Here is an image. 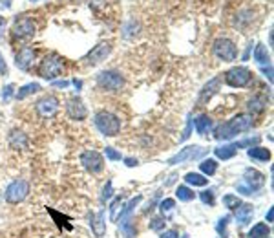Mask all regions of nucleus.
<instances>
[{
  "label": "nucleus",
  "mask_w": 274,
  "mask_h": 238,
  "mask_svg": "<svg viewBox=\"0 0 274 238\" xmlns=\"http://www.w3.org/2000/svg\"><path fill=\"white\" fill-rule=\"evenodd\" d=\"M252 126V116L249 114H239V116L232 117L229 121L221 123L214 130V138L216 140H232L234 136H238L239 132L249 130Z\"/></svg>",
  "instance_id": "1"
},
{
  "label": "nucleus",
  "mask_w": 274,
  "mask_h": 238,
  "mask_svg": "<svg viewBox=\"0 0 274 238\" xmlns=\"http://www.w3.org/2000/svg\"><path fill=\"white\" fill-rule=\"evenodd\" d=\"M95 126L99 128L101 134L108 136V138H113V136L119 134V130H121V119L117 116H113V114L110 112H99L95 114V119H94Z\"/></svg>",
  "instance_id": "2"
},
{
  "label": "nucleus",
  "mask_w": 274,
  "mask_h": 238,
  "mask_svg": "<svg viewBox=\"0 0 274 238\" xmlns=\"http://www.w3.org/2000/svg\"><path fill=\"white\" fill-rule=\"evenodd\" d=\"M63 68H64L63 59L55 54H50V55H46V57L41 61V64H39V75L44 77V79L53 81L55 77L60 75Z\"/></svg>",
  "instance_id": "3"
},
{
  "label": "nucleus",
  "mask_w": 274,
  "mask_h": 238,
  "mask_svg": "<svg viewBox=\"0 0 274 238\" xmlns=\"http://www.w3.org/2000/svg\"><path fill=\"white\" fill-rule=\"evenodd\" d=\"M27 194H29V183H27L26 180H15L8 185V189H6V193H4V198L8 203L17 205V203L26 200Z\"/></svg>",
  "instance_id": "4"
},
{
  "label": "nucleus",
  "mask_w": 274,
  "mask_h": 238,
  "mask_svg": "<svg viewBox=\"0 0 274 238\" xmlns=\"http://www.w3.org/2000/svg\"><path fill=\"white\" fill-rule=\"evenodd\" d=\"M212 51L220 61H225V63H232L238 57V48L230 39H218L212 46Z\"/></svg>",
  "instance_id": "5"
},
{
  "label": "nucleus",
  "mask_w": 274,
  "mask_h": 238,
  "mask_svg": "<svg viewBox=\"0 0 274 238\" xmlns=\"http://www.w3.org/2000/svg\"><path fill=\"white\" fill-rule=\"evenodd\" d=\"M252 79V73L251 70H247L245 66H238V68H232L229 72L225 73V83L232 88H243V86H247Z\"/></svg>",
  "instance_id": "6"
},
{
  "label": "nucleus",
  "mask_w": 274,
  "mask_h": 238,
  "mask_svg": "<svg viewBox=\"0 0 274 238\" xmlns=\"http://www.w3.org/2000/svg\"><path fill=\"white\" fill-rule=\"evenodd\" d=\"M81 163L86 171L92 172V174H99L104 169V160L97 150H84L81 154Z\"/></svg>",
  "instance_id": "7"
},
{
  "label": "nucleus",
  "mask_w": 274,
  "mask_h": 238,
  "mask_svg": "<svg viewBox=\"0 0 274 238\" xmlns=\"http://www.w3.org/2000/svg\"><path fill=\"white\" fill-rule=\"evenodd\" d=\"M97 85H99L103 90L117 92V90H121V86L125 85V81H123L121 73H117V72H101L99 75H97Z\"/></svg>",
  "instance_id": "8"
},
{
  "label": "nucleus",
  "mask_w": 274,
  "mask_h": 238,
  "mask_svg": "<svg viewBox=\"0 0 274 238\" xmlns=\"http://www.w3.org/2000/svg\"><path fill=\"white\" fill-rule=\"evenodd\" d=\"M35 35V22H33L32 18H20V20H17L13 26V37L15 39H20V41H24V39H32V37Z\"/></svg>",
  "instance_id": "9"
},
{
  "label": "nucleus",
  "mask_w": 274,
  "mask_h": 238,
  "mask_svg": "<svg viewBox=\"0 0 274 238\" xmlns=\"http://www.w3.org/2000/svg\"><path fill=\"white\" fill-rule=\"evenodd\" d=\"M207 152L205 148H201V147H187V148H183L181 152H177L174 157H170L168 160V163L170 165H179V163H185V162H189V160H196V157H201L203 154Z\"/></svg>",
  "instance_id": "10"
},
{
  "label": "nucleus",
  "mask_w": 274,
  "mask_h": 238,
  "mask_svg": "<svg viewBox=\"0 0 274 238\" xmlns=\"http://www.w3.org/2000/svg\"><path fill=\"white\" fill-rule=\"evenodd\" d=\"M37 112L41 117H53L58 112V101L53 95H46L37 103Z\"/></svg>",
  "instance_id": "11"
},
{
  "label": "nucleus",
  "mask_w": 274,
  "mask_h": 238,
  "mask_svg": "<svg viewBox=\"0 0 274 238\" xmlns=\"http://www.w3.org/2000/svg\"><path fill=\"white\" fill-rule=\"evenodd\" d=\"M66 114L72 117V119L82 121V119H86V116H88V110H86L84 103H82L81 99L72 97L66 101Z\"/></svg>",
  "instance_id": "12"
},
{
  "label": "nucleus",
  "mask_w": 274,
  "mask_h": 238,
  "mask_svg": "<svg viewBox=\"0 0 274 238\" xmlns=\"http://www.w3.org/2000/svg\"><path fill=\"white\" fill-rule=\"evenodd\" d=\"M243 183L247 185L251 191H258L265 185V176L256 169H247L245 174H243Z\"/></svg>",
  "instance_id": "13"
},
{
  "label": "nucleus",
  "mask_w": 274,
  "mask_h": 238,
  "mask_svg": "<svg viewBox=\"0 0 274 238\" xmlns=\"http://www.w3.org/2000/svg\"><path fill=\"white\" fill-rule=\"evenodd\" d=\"M33 61H35V49L29 48V46H24V48L17 54L15 64H17V68H20V70L27 72V70H29V66L33 64Z\"/></svg>",
  "instance_id": "14"
},
{
  "label": "nucleus",
  "mask_w": 274,
  "mask_h": 238,
  "mask_svg": "<svg viewBox=\"0 0 274 238\" xmlns=\"http://www.w3.org/2000/svg\"><path fill=\"white\" fill-rule=\"evenodd\" d=\"M110 44H99V46H95L94 49H92L90 54L86 55V63L88 64H97V63H101V61H104L106 59V55L110 54Z\"/></svg>",
  "instance_id": "15"
},
{
  "label": "nucleus",
  "mask_w": 274,
  "mask_h": 238,
  "mask_svg": "<svg viewBox=\"0 0 274 238\" xmlns=\"http://www.w3.org/2000/svg\"><path fill=\"white\" fill-rule=\"evenodd\" d=\"M220 85H221V77H214L208 85H205V88L201 90V95H199V103H207L208 99L212 97V95L216 94L218 92V88H220Z\"/></svg>",
  "instance_id": "16"
},
{
  "label": "nucleus",
  "mask_w": 274,
  "mask_h": 238,
  "mask_svg": "<svg viewBox=\"0 0 274 238\" xmlns=\"http://www.w3.org/2000/svg\"><path fill=\"white\" fill-rule=\"evenodd\" d=\"M252 215H254V207L249 203H241L236 209V220L239 222V225H247L252 220Z\"/></svg>",
  "instance_id": "17"
},
{
  "label": "nucleus",
  "mask_w": 274,
  "mask_h": 238,
  "mask_svg": "<svg viewBox=\"0 0 274 238\" xmlns=\"http://www.w3.org/2000/svg\"><path fill=\"white\" fill-rule=\"evenodd\" d=\"M92 231L95 236H103L106 233V222H104V213H97L92 216Z\"/></svg>",
  "instance_id": "18"
},
{
  "label": "nucleus",
  "mask_w": 274,
  "mask_h": 238,
  "mask_svg": "<svg viewBox=\"0 0 274 238\" xmlns=\"http://www.w3.org/2000/svg\"><path fill=\"white\" fill-rule=\"evenodd\" d=\"M247 154L251 160H256V162H269L270 160V150L263 147H251Z\"/></svg>",
  "instance_id": "19"
},
{
  "label": "nucleus",
  "mask_w": 274,
  "mask_h": 238,
  "mask_svg": "<svg viewBox=\"0 0 274 238\" xmlns=\"http://www.w3.org/2000/svg\"><path fill=\"white\" fill-rule=\"evenodd\" d=\"M236 150H238L236 143H232V145H223V147L214 148V152H216V156L220 157V160H230V157H232L234 154H236Z\"/></svg>",
  "instance_id": "20"
},
{
  "label": "nucleus",
  "mask_w": 274,
  "mask_h": 238,
  "mask_svg": "<svg viewBox=\"0 0 274 238\" xmlns=\"http://www.w3.org/2000/svg\"><path fill=\"white\" fill-rule=\"evenodd\" d=\"M39 90H41V85H37V83H29V85L22 86V88H18V92L15 94V97H17L18 101H22V99H26L27 95L37 94Z\"/></svg>",
  "instance_id": "21"
},
{
  "label": "nucleus",
  "mask_w": 274,
  "mask_h": 238,
  "mask_svg": "<svg viewBox=\"0 0 274 238\" xmlns=\"http://www.w3.org/2000/svg\"><path fill=\"white\" fill-rule=\"evenodd\" d=\"M269 234H270L269 225L267 224H256L251 231H249L247 238H267Z\"/></svg>",
  "instance_id": "22"
},
{
  "label": "nucleus",
  "mask_w": 274,
  "mask_h": 238,
  "mask_svg": "<svg viewBox=\"0 0 274 238\" xmlns=\"http://www.w3.org/2000/svg\"><path fill=\"white\" fill-rule=\"evenodd\" d=\"M185 181L194 185V187H205L208 183V178H205L203 174H198V172H189L185 176Z\"/></svg>",
  "instance_id": "23"
},
{
  "label": "nucleus",
  "mask_w": 274,
  "mask_h": 238,
  "mask_svg": "<svg viewBox=\"0 0 274 238\" xmlns=\"http://www.w3.org/2000/svg\"><path fill=\"white\" fill-rule=\"evenodd\" d=\"M212 126V119L208 116H199L198 119H196V132H198L199 136H205L208 130H210Z\"/></svg>",
  "instance_id": "24"
},
{
  "label": "nucleus",
  "mask_w": 274,
  "mask_h": 238,
  "mask_svg": "<svg viewBox=\"0 0 274 238\" xmlns=\"http://www.w3.org/2000/svg\"><path fill=\"white\" fill-rule=\"evenodd\" d=\"M265 104L267 101L261 95H256V97H252L251 101H249V110L252 112V116L254 114H261L263 110H265Z\"/></svg>",
  "instance_id": "25"
},
{
  "label": "nucleus",
  "mask_w": 274,
  "mask_h": 238,
  "mask_svg": "<svg viewBox=\"0 0 274 238\" xmlns=\"http://www.w3.org/2000/svg\"><path fill=\"white\" fill-rule=\"evenodd\" d=\"M254 61H256L258 64H270L269 51H267V48L263 44H258L256 49H254Z\"/></svg>",
  "instance_id": "26"
},
{
  "label": "nucleus",
  "mask_w": 274,
  "mask_h": 238,
  "mask_svg": "<svg viewBox=\"0 0 274 238\" xmlns=\"http://www.w3.org/2000/svg\"><path fill=\"white\" fill-rule=\"evenodd\" d=\"M9 145H11L13 148H24L27 145L26 134H22V132H13V134H9Z\"/></svg>",
  "instance_id": "27"
},
{
  "label": "nucleus",
  "mask_w": 274,
  "mask_h": 238,
  "mask_svg": "<svg viewBox=\"0 0 274 238\" xmlns=\"http://www.w3.org/2000/svg\"><path fill=\"white\" fill-rule=\"evenodd\" d=\"M199 169H201L203 174L212 176V174H216L218 163H216V160H203V162L199 163Z\"/></svg>",
  "instance_id": "28"
},
{
  "label": "nucleus",
  "mask_w": 274,
  "mask_h": 238,
  "mask_svg": "<svg viewBox=\"0 0 274 238\" xmlns=\"http://www.w3.org/2000/svg\"><path fill=\"white\" fill-rule=\"evenodd\" d=\"M175 194H177V198H179L181 202H192L194 196H196V194H194V191H190L187 185H179V187H177V191H175Z\"/></svg>",
  "instance_id": "29"
},
{
  "label": "nucleus",
  "mask_w": 274,
  "mask_h": 238,
  "mask_svg": "<svg viewBox=\"0 0 274 238\" xmlns=\"http://www.w3.org/2000/svg\"><path fill=\"white\" fill-rule=\"evenodd\" d=\"M141 202V196H135V198H132L130 202L126 203V207L125 209H123V213H121V218H119V220H126V218H128V216L132 215V211H134L135 207H137V203Z\"/></svg>",
  "instance_id": "30"
},
{
  "label": "nucleus",
  "mask_w": 274,
  "mask_h": 238,
  "mask_svg": "<svg viewBox=\"0 0 274 238\" xmlns=\"http://www.w3.org/2000/svg\"><path fill=\"white\" fill-rule=\"evenodd\" d=\"M223 203L227 209H230V211H236L239 205H241V200H239L238 196H234V194H227V196H223Z\"/></svg>",
  "instance_id": "31"
},
{
  "label": "nucleus",
  "mask_w": 274,
  "mask_h": 238,
  "mask_svg": "<svg viewBox=\"0 0 274 238\" xmlns=\"http://www.w3.org/2000/svg\"><path fill=\"white\" fill-rule=\"evenodd\" d=\"M166 220H165V216H159V218H154L152 222H150V229L152 231H161L163 227H165Z\"/></svg>",
  "instance_id": "32"
},
{
  "label": "nucleus",
  "mask_w": 274,
  "mask_h": 238,
  "mask_svg": "<svg viewBox=\"0 0 274 238\" xmlns=\"http://www.w3.org/2000/svg\"><path fill=\"white\" fill-rule=\"evenodd\" d=\"M121 205H123V196H117L112 202V207H110V216H112V220H115L117 209H119Z\"/></svg>",
  "instance_id": "33"
},
{
  "label": "nucleus",
  "mask_w": 274,
  "mask_h": 238,
  "mask_svg": "<svg viewBox=\"0 0 274 238\" xmlns=\"http://www.w3.org/2000/svg\"><path fill=\"white\" fill-rule=\"evenodd\" d=\"M104 152H106V157L112 160V162H119V160H121V152H117L115 148H112V147H106Z\"/></svg>",
  "instance_id": "34"
},
{
  "label": "nucleus",
  "mask_w": 274,
  "mask_h": 238,
  "mask_svg": "<svg viewBox=\"0 0 274 238\" xmlns=\"http://www.w3.org/2000/svg\"><path fill=\"white\" fill-rule=\"evenodd\" d=\"M227 224H229V216H225V218H221L220 224H218V233L221 234V236H227Z\"/></svg>",
  "instance_id": "35"
},
{
  "label": "nucleus",
  "mask_w": 274,
  "mask_h": 238,
  "mask_svg": "<svg viewBox=\"0 0 274 238\" xmlns=\"http://www.w3.org/2000/svg\"><path fill=\"white\" fill-rule=\"evenodd\" d=\"M201 200H203V203H208V205H212V203H214V193H212V191H203Z\"/></svg>",
  "instance_id": "36"
},
{
  "label": "nucleus",
  "mask_w": 274,
  "mask_h": 238,
  "mask_svg": "<svg viewBox=\"0 0 274 238\" xmlns=\"http://www.w3.org/2000/svg\"><path fill=\"white\" fill-rule=\"evenodd\" d=\"M112 194H113L112 181H108V183H106V187H104V191H103V196H101V200H103V202H106V200H110V198H112Z\"/></svg>",
  "instance_id": "37"
},
{
  "label": "nucleus",
  "mask_w": 274,
  "mask_h": 238,
  "mask_svg": "<svg viewBox=\"0 0 274 238\" xmlns=\"http://www.w3.org/2000/svg\"><path fill=\"white\" fill-rule=\"evenodd\" d=\"M174 205H175V202H174V200H170V198H168V200H163V202H161V211L163 213L172 211V209H174Z\"/></svg>",
  "instance_id": "38"
},
{
  "label": "nucleus",
  "mask_w": 274,
  "mask_h": 238,
  "mask_svg": "<svg viewBox=\"0 0 274 238\" xmlns=\"http://www.w3.org/2000/svg\"><path fill=\"white\" fill-rule=\"evenodd\" d=\"M11 94H13V85H8L4 90H2V99H4V103H6V101H9Z\"/></svg>",
  "instance_id": "39"
},
{
  "label": "nucleus",
  "mask_w": 274,
  "mask_h": 238,
  "mask_svg": "<svg viewBox=\"0 0 274 238\" xmlns=\"http://www.w3.org/2000/svg\"><path fill=\"white\" fill-rule=\"evenodd\" d=\"M0 75H8V64H6L2 54H0Z\"/></svg>",
  "instance_id": "40"
},
{
  "label": "nucleus",
  "mask_w": 274,
  "mask_h": 238,
  "mask_svg": "<svg viewBox=\"0 0 274 238\" xmlns=\"http://www.w3.org/2000/svg\"><path fill=\"white\" fill-rule=\"evenodd\" d=\"M161 238H179V236H177V231L170 229V231H166V233H163Z\"/></svg>",
  "instance_id": "41"
},
{
  "label": "nucleus",
  "mask_w": 274,
  "mask_h": 238,
  "mask_svg": "<svg viewBox=\"0 0 274 238\" xmlns=\"http://www.w3.org/2000/svg\"><path fill=\"white\" fill-rule=\"evenodd\" d=\"M261 72L265 73V77H269V81H272V66H267V68H261Z\"/></svg>",
  "instance_id": "42"
},
{
  "label": "nucleus",
  "mask_w": 274,
  "mask_h": 238,
  "mask_svg": "<svg viewBox=\"0 0 274 238\" xmlns=\"http://www.w3.org/2000/svg\"><path fill=\"white\" fill-rule=\"evenodd\" d=\"M68 85H70L68 81H57V83H53V86H57V88H66Z\"/></svg>",
  "instance_id": "43"
},
{
  "label": "nucleus",
  "mask_w": 274,
  "mask_h": 238,
  "mask_svg": "<svg viewBox=\"0 0 274 238\" xmlns=\"http://www.w3.org/2000/svg\"><path fill=\"white\" fill-rule=\"evenodd\" d=\"M126 165L135 167V165H137V160H134V157H126Z\"/></svg>",
  "instance_id": "44"
},
{
  "label": "nucleus",
  "mask_w": 274,
  "mask_h": 238,
  "mask_svg": "<svg viewBox=\"0 0 274 238\" xmlns=\"http://www.w3.org/2000/svg\"><path fill=\"white\" fill-rule=\"evenodd\" d=\"M272 218H274V209L270 207L269 213H267V222H272Z\"/></svg>",
  "instance_id": "45"
},
{
  "label": "nucleus",
  "mask_w": 274,
  "mask_h": 238,
  "mask_svg": "<svg viewBox=\"0 0 274 238\" xmlns=\"http://www.w3.org/2000/svg\"><path fill=\"white\" fill-rule=\"evenodd\" d=\"M4 28H6V20L2 17H0V37H2V32H4Z\"/></svg>",
  "instance_id": "46"
},
{
  "label": "nucleus",
  "mask_w": 274,
  "mask_h": 238,
  "mask_svg": "<svg viewBox=\"0 0 274 238\" xmlns=\"http://www.w3.org/2000/svg\"><path fill=\"white\" fill-rule=\"evenodd\" d=\"M73 85H75V88H81L82 83H81V81H77V79H73Z\"/></svg>",
  "instance_id": "47"
},
{
  "label": "nucleus",
  "mask_w": 274,
  "mask_h": 238,
  "mask_svg": "<svg viewBox=\"0 0 274 238\" xmlns=\"http://www.w3.org/2000/svg\"><path fill=\"white\" fill-rule=\"evenodd\" d=\"M183 238H189V236H183Z\"/></svg>",
  "instance_id": "48"
},
{
  "label": "nucleus",
  "mask_w": 274,
  "mask_h": 238,
  "mask_svg": "<svg viewBox=\"0 0 274 238\" xmlns=\"http://www.w3.org/2000/svg\"><path fill=\"white\" fill-rule=\"evenodd\" d=\"M32 2H35V0H32Z\"/></svg>",
  "instance_id": "49"
}]
</instances>
